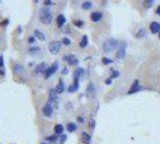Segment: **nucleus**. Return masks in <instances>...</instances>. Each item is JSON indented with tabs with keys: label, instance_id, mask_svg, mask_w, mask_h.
<instances>
[{
	"label": "nucleus",
	"instance_id": "1",
	"mask_svg": "<svg viewBox=\"0 0 160 144\" xmlns=\"http://www.w3.org/2000/svg\"><path fill=\"white\" fill-rule=\"evenodd\" d=\"M39 18H40V21H41L43 24H51V22H52V13H51V11L47 10L46 7H45V8H41V10H40Z\"/></svg>",
	"mask_w": 160,
	"mask_h": 144
},
{
	"label": "nucleus",
	"instance_id": "2",
	"mask_svg": "<svg viewBox=\"0 0 160 144\" xmlns=\"http://www.w3.org/2000/svg\"><path fill=\"white\" fill-rule=\"evenodd\" d=\"M118 46H119V43H118L117 40H114V38H110V40H107V41L104 43L102 49H104L105 52H111V50H113L114 48H117Z\"/></svg>",
	"mask_w": 160,
	"mask_h": 144
},
{
	"label": "nucleus",
	"instance_id": "3",
	"mask_svg": "<svg viewBox=\"0 0 160 144\" xmlns=\"http://www.w3.org/2000/svg\"><path fill=\"white\" fill-rule=\"evenodd\" d=\"M60 47H62V42L59 41H52L48 46V49L52 54H57L59 50H60Z\"/></svg>",
	"mask_w": 160,
	"mask_h": 144
},
{
	"label": "nucleus",
	"instance_id": "4",
	"mask_svg": "<svg viewBox=\"0 0 160 144\" xmlns=\"http://www.w3.org/2000/svg\"><path fill=\"white\" fill-rule=\"evenodd\" d=\"M57 69H58V64H57V63H54L52 66L47 67L46 71L43 72V73H45V78H49L51 76H53L54 72H57Z\"/></svg>",
	"mask_w": 160,
	"mask_h": 144
},
{
	"label": "nucleus",
	"instance_id": "5",
	"mask_svg": "<svg viewBox=\"0 0 160 144\" xmlns=\"http://www.w3.org/2000/svg\"><path fill=\"white\" fill-rule=\"evenodd\" d=\"M63 59H64V61H66L69 65H75V64H77V63H78V59H77L75 55H72V54L64 55V57H63Z\"/></svg>",
	"mask_w": 160,
	"mask_h": 144
},
{
	"label": "nucleus",
	"instance_id": "6",
	"mask_svg": "<svg viewBox=\"0 0 160 144\" xmlns=\"http://www.w3.org/2000/svg\"><path fill=\"white\" fill-rule=\"evenodd\" d=\"M125 43H119V48H118V53H117V58L118 59H123L125 57Z\"/></svg>",
	"mask_w": 160,
	"mask_h": 144
},
{
	"label": "nucleus",
	"instance_id": "7",
	"mask_svg": "<svg viewBox=\"0 0 160 144\" xmlns=\"http://www.w3.org/2000/svg\"><path fill=\"white\" fill-rule=\"evenodd\" d=\"M42 113H43L45 116H51V115H52L53 108L51 106V103H46V105L43 106V108H42Z\"/></svg>",
	"mask_w": 160,
	"mask_h": 144
},
{
	"label": "nucleus",
	"instance_id": "8",
	"mask_svg": "<svg viewBox=\"0 0 160 144\" xmlns=\"http://www.w3.org/2000/svg\"><path fill=\"white\" fill-rule=\"evenodd\" d=\"M149 29H151V31L153 34L160 33V23H158V22H152L151 25H149Z\"/></svg>",
	"mask_w": 160,
	"mask_h": 144
},
{
	"label": "nucleus",
	"instance_id": "9",
	"mask_svg": "<svg viewBox=\"0 0 160 144\" xmlns=\"http://www.w3.org/2000/svg\"><path fill=\"white\" fill-rule=\"evenodd\" d=\"M58 101V93L56 91V89H51L49 90V102H57Z\"/></svg>",
	"mask_w": 160,
	"mask_h": 144
},
{
	"label": "nucleus",
	"instance_id": "10",
	"mask_svg": "<svg viewBox=\"0 0 160 144\" xmlns=\"http://www.w3.org/2000/svg\"><path fill=\"white\" fill-rule=\"evenodd\" d=\"M87 95H88V97H90V99H93V97L95 96V86H94V84H93V83H90V84L88 85V89H87Z\"/></svg>",
	"mask_w": 160,
	"mask_h": 144
},
{
	"label": "nucleus",
	"instance_id": "11",
	"mask_svg": "<svg viewBox=\"0 0 160 144\" xmlns=\"http://www.w3.org/2000/svg\"><path fill=\"white\" fill-rule=\"evenodd\" d=\"M140 89H141V88L138 86V80H135V82H134V84L131 85L130 90L128 91V94H134V93H137Z\"/></svg>",
	"mask_w": 160,
	"mask_h": 144
},
{
	"label": "nucleus",
	"instance_id": "12",
	"mask_svg": "<svg viewBox=\"0 0 160 144\" xmlns=\"http://www.w3.org/2000/svg\"><path fill=\"white\" fill-rule=\"evenodd\" d=\"M101 18H102V13L101 12H93L90 14V19L93 22H99V21H101Z\"/></svg>",
	"mask_w": 160,
	"mask_h": 144
},
{
	"label": "nucleus",
	"instance_id": "13",
	"mask_svg": "<svg viewBox=\"0 0 160 144\" xmlns=\"http://www.w3.org/2000/svg\"><path fill=\"white\" fill-rule=\"evenodd\" d=\"M46 69H47V65H46L45 63H41L40 65L36 66V69H35V73H42V72L46 71Z\"/></svg>",
	"mask_w": 160,
	"mask_h": 144
},
{
	"label": "nucleus",
	"instance_id": "14",
	"mask_svg": "<svg viewBox=\"0 0 160 144\" xmlns=\"http://www.w3.org/2000/svg\"><path fill=\"white\" fill-rule=\"evenodd\" d=\"M65 22H66V19H65V17L63 16V14H59V16L57 17V24H58L59 28H62V27L64 25Z\"/></svg>",
	"mask_w": 160,
	"mask_h": 144
},
{
	"label": "nucleus",
	"instance_id": "15",
	"mask_svg": "<svg viewBox=\"0 0 160 144\" xmlns=\"http://www.w3.org/2000/svg\"><path fill=\"white\" fill-rule=\"evenodd\" d=\"M84 74V70L83 69H77L76 71H75V74H73V79L75 80H78V78L81 77V76H83Z\"/></svg>",
	"mask_w": 160,
	"mask_h": 144
},
{
	"label": "nucleus",
	"instance_id": "16",
	"mask_svg": "<svg viewBox=\"0 0 160 144\" xmlns=\"http://www.w3.org/2000/svg\"><path fill=\"white\" fill-rule=\"evenodd\" d=\"M76 90H78V80H75V83L67 88V91L69 93H75Z\"/></svg>",
	"mask_w": 160,
	"mask_h": 144
},
{
	"label": "nucleus",
	"instance_id": "17",
	"mask_svg": "<svg viewBox=\"0 0 160 144\" xmlns=\"http://www.w3.org/2000/svg\"><path fill=\"white\" fill-rule=\"evenodd\" d=\"M90 135H88V133H86V132H83L82 133V142L84 144H89L90 143Z\"/></svg>",
	"mask_w": 160,
	"mask_h": 144
},
{
	"label": "nucleus",
	"instance_id": "18",
	"mask_svg": "<svg viewBox=\"0 0 160 144\" xmlns=\"http://www.w3.org/2000/svg\"><path fill=\"white\" fill-rule=\"evenodd\" d=\"M56 91H57L58 94H60V93L65 91V88H64V83H63V80H60V82L58 83V85H57V88H56Z\"/></svg>",
	"mask_w": 160,
	"mask_h": 144
},
{
	"label": "nucleus",
	"instance_id": "19",
	"mask_svg": "<svg viewBox=\"0 0 160 144\" xmlns=\"http://www.w3.org/2000/svg\"><path fill=\"white\" fill-rule=\"evenodd\" d=\"M34 35H35V37H37L40 41H45V40H46V36L43 35L40 30H35V31H34Z\"/></svg>",
	"mask_w": 160,
	"mask_h": 144
},
{
	"label": "nucleus",
	"instance_id": "20",
	"mask_svg": "<svg viewBox=\"0 0 160 144\" xmlns=\"http://www.w3.org/2000/svg\"><path fill=\"white\" fill-rule=\"evenodd\" d=\"M87 44H88V37L87 36H82V38L80 41V47L84 48V47H87Z\"/></svg>",
	"mask_w": 160,
	"mask_h": 144
},
{
	"label": "nucleus",
	"instance_id": "21",
	"mask_svg": "<svg viewBox=\"0 0 160 144\" xmlns=\"http://www.w3.org/2000/svg\"><path fill=\"white\" fill-rule=\"evenodd\" d=\"M54 131H56V133H57V135H62V133H63V131H64V126H63V125H60V124H58V125H56V126H54Z\"/></svg>",
	"mask_w": 160,
	"mask_h": 144
},
{
	"label": "nucleus",
	"instance_id": "22",
	"mask_svg": "<svg viewBox=\"0 0 160 144\" xmlns=\"http://www.w3.org/2000/svg\"><path fill=\"white\" fill-rule=\"evenodd\" d=\"M66 129H67L70 132H73V131L76 130V125H75L73 122H69V124L66 125Z\"/></svg>",
	"mask_w": 160,
	"mask_h": 144
},
{
	"label": "nucleus",
	"instance_id": "23",
	"mask_svg": "<svg viewBox=\"0 0 160 144\" xmlns=\"http://www.w3.org/2000/svg\"><path fill=\"white\" fill-rule=\"evenodd\" d=\"M92 7V2L90 1H86V2H83V5H82V8L83 10H89Z\"/></svg>",
	"mask_w": 160,
	"mask_h": 144
},
{
	"label": "nucleus",
	"instance_id": "24",
	"mask_svg": "<svg viewBox=\"0 0 160 144\" xmlns=\"http://www.w3.org/2000/svg\"><path fill=\"white\" fill-rule=\"evenodd\" d=\"M153 2H154V0H144V2H143V5H144V7H147V8H149L152 5H153Z\"/></svg>",
	"mask_w": 160,
	"mask_h": 144
},
{
	"label": "nucleus",
	"instance_id": "25",
	"mask_svg": "<svg viewBox=\"0 0 160 144\" xmlns=\"http://www.w3.org/2000/svg\"><path fill=\"white\" fill-rule=\"evenodd\" d=\"M101 61H102V64H104V65H110L111 63H113V61H112V59H108V58H102V60H101Z\"/></svg>",
	"mask_w": 160,
	"mask_h": 144
},
{
	"label": "nucleus",
	"instance_id": "26",
	"mask_svg": "<svg viewBox=\"0 0 160 144\" xmlns=\"http://www.w3.org/2000/svg\"><path fill=\"white\" fill-rule=\"evenodd\" d=\"M13 71H15V73H21V71H22V66H21V65H15Z\"/></svg>",
	"mask_w": 160,
	"mask_h": 144
},
{
	"label": "nucleus",
	"instance_id": "27",
	"mask_svg": "<svg viewBox=\"0 0 160 144\" xmlns=\"http://www.w3.org/2000/svg\"><path fill=\"white\" fill-rule=\"evenodd\" d=\"M62 43H64L65 46H70V44H71V40L67 38V37H64L63 41H62Z\"/></svg>",
	"mask_w": 160,
	"mask_h": 144
},
{
	"label": "nucleus",
	"instance_id": "28",
	"mask_svg": "<svg viewBox=\"0 0 160 144\" xmlns=\"http://www.w3.org/2000/svg\"><path fill=\"white\" fill-rule=\"evenodd\" d=\"M142 36H144V29H141V30H138V33H137L136 37H142Z\"/></svg>",
	"mask_w": 160,
	"mask_h": 144
},
{
	"label": "nucleus",
	"instance_id": "29",
	"mask_svg": "<svg viewBox=\"0 0 160 144\" xmlns=\"http://www.w3.org/2000/svg\"><path fill=\"white\" fill-rule=\"evenodd\" d=\"M75 25L78 27V28H81V27L83 25V22H82V21H75Z\"/></svg>",
	"mask_w": 160,
	"mask_h": 144
},
{
	"label": "nucleus",
	"instance_id": "30",
	"mask_svg": "<svg viewBox=\"0 0 160 144\" xmlns=\"http://www.w3.org/2000/svg\"><path fill=\"white\" fill-rule=\"evenodd\" d=\"M40 50V48L39 47H34V48H30L29 49V53H34V52H39Z\"/></svg>",
	"mask_w": 160,
	"mask_h": 144
},
{
	"label": "nucleus",
	"instance_id": "31",
	"mask_svg": "<svg viewBox=\"0 0 160 144\" xmlns=\"http://www.w3.org/2000/svg\"><path fill=\"white\" fill-rule=\"evenodd\" d=\"M66 139H67V138H66V136H64V135H62V137H60V141H59V142H60V144H64Z\"/></svg>",
	"mask_w": 160,
	"mask_h": 144
},
{
	"label": "nucleus",
	"instance_id": "32",
	"mask_svg": "<svg viewBox=\"0 0 160 144\" xmlns=\"http://www.w3.org/2000/svg\"><path fill=\"white\" fill-rule=\"evenodd\" d=\"M118 76H119V72H118V71H113V73H112V76H111V77H112V78H116V77H118Z\"/></svg>",
	"mask_w": 160,
	"mask_h": 144
},
{
	"label": "nucleus",
	"instance_id": "33",
	"mask_svg": "<svg viewBox=\"0 0 160 144\" xmlns=\"http://www.w3.org/2000/svg\"><path fill=\"white\" fill-rule=\"evenodd\" d=\"M47 139H48L49 142H54V141L57 139V137H56V136H51V137H48Z\"/></svg>",
	"mask_w": 160,
	"mask_h": 144
},
{
	"label": "nucleus",
	"instance_id": "34",
	"mask_svg": "<svg viewBox=\"0 0 160 144\" xmlns=\"http://www.w3.org/2000/svg\"><path fill=\"white\" fill-rule=\"evenodd\" d=\"M94 125H95V120H92L90 121V129H94Z\"/></svg>",
	"mask_w": 160,
	"mask_h": 144
},
{
	"label": "nucleus",
	"instance_id": "35",
	"mask_svg": "<svg viewBox=\"0 0 160 144\" xmlns=\"http://www.w3.org/2000/svg\"><path fill=\"white\" fill-rule=\"evenodd\" d=\"M52 4V1L51 0H45V5H47V6H49Z\"/></svg>",
	"mask_w": 160,
	"mask_h": 144
},
{
	"label": "nucleus",
	"instance_id": "36",
	"mask_svg": "<svg viewBox=\"0 0 160 144\" xmlns=\"http://www.w3.org/2000/svg\"><path fill=\"white\" fill-rule=\"evenodd\" d=\"M2 65H4V58H2V55H1V57H0V67H1Z\"/></svg>",
	"mask_w": 160,
	"mask_h": 144
},
{
	"label": "nucleus",
	"instance_id": "37",
	"mask_svg": "<svg viewBox=\"0 0 160 144\" xmlns=\"http://www.w3.org/2000/svg\"><path fill=\"white\" fill-rule=\"evenodd\" d=\"M62 73H63V74H67V73H69L67 69H66V67H64V69H63V72H62Z\"/></svg>",
	"mask_w": 160,
	"mask_h": 144
},
{
	"label": "nucleus",
	"instance_id": "38",
	"mask_svg": "<svg viewBox=\"0 0 160 144\" xmlns=\"http://www.w3.org/2000/svg\"><path fill=\"white\" fill-rule=\"evenodd\" d=\"M155 12H157V14H158V16H160V5L158 6V8H157V11H155Z\"/></svg>",
	"mask_w": 160,
	"mask_h": 144
},
{
	"label": "nucleus",
	"instance_id": "39",
	"mask_svg": "<svg viewBox=\"0 0 160 144\" xmlns=\"http://www.w3.org/2000/svg\"><path fill=\"white\" fill-rule=\"evenodd\" d=\"M111 83H112V79H111V78H108V79L106 80V84H108V85H110Z\"/></svg>",
	"mask_w": 160,
	"mask_h": 144
},
{
	"label": "nucleus",
	"instance_id": "40",
	"mask_svg": "<svg viewBox=\"0 0 160 144\" xmlns=\"http://www.w3.org/2000/svg\"><path fill=\"white\" fill-rule=\"evenodd\" d=\"M29 42H34V37H29Z\"/></svg>",
	"mask_w": 160,
	"mask_h": 144
},
{
	"label": "nucleus",
	"instance_id": "41",
	"mask_svg": "<svg viewBox=\"0 0 160 144\" xmlns=\"http://www.w3.org/2000/svg\"><path fill=\"white\" fill-rule=\"evenodd\" d=\"M41 144H46V143H41Z\"/></svg>",
	"mask_w": 160,
	"mask_h": 144
},
{
	"label": "nucleus",
	"instance_id": "42",
	"mask_svg": "<svg viewBox=\"0 0 160 144\" xmlns=\"http://www.w3.org/2000/svg\"><path fill=\"white\" fill-rule=\"evenodd\" d=\"M159 37H160V33H159Z\"/></svg>",
	"mask_w": 160,
	"mask_h": 144
},
{
	"label": "nucleus",
	"instance_id": "43",
	"mask_svg": "<svg viewBox=\"0 0 160 144\" xmlns=\"http://www.w3.org/2000/svg\"><path fill=\"white\" fill-rule=\"evenodd\" d=\"M36 1H39V0H36Z\"/></svg>",
	"mask_w": 160,
	"mask_h": 144
}]
</instances>
